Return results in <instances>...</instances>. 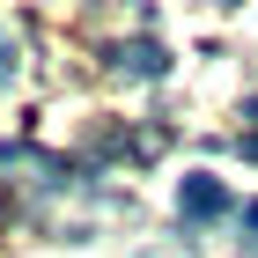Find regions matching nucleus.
<instances>
[{
    "label": "nucleus",
    "instance_id": "423d86ee",
    "mask_svg": "<svg viewBox=\"0 0 258 258\" xmlns=\"http://www.w3.org/2000/svg\"><path fill=\"white\" fill-rule=\"evenodd\" d=\"M243 258H258V243H251V251H243Z\"/></svg>",
    "mask_w": 258,
    "mask_h": 258
},
{
    "label": "nucleus",
    "instance_id": "39448f33",
    "mask_svg": "<svg viewBox=\"0 0 258 258\" xmlns=\"http://www.w3.org/2000/svg\"><path fill=\"white\" fill-rule=\"evenodd\" d=\"M236 221H243V229L258 236V199H243V207H236Z\"/></svg>",
    "mask_w": 258,
    "mask_h": 258
},
{
    "label": "nucleus",
    "instance_id": "20e7f679",
    "mask_svg": "<svg viewBox=\"0 0 258 258\" xmlns=\"http://www.w3.org/2000/svg\"><path fill=\"white\" fill-rule=\"evenodd\" d=\"M8 81H15V37L0 30V89H8Z\"/></svg>",
    "mask_w": 258,
    "mask_h": 258
},
{
    "label": "nucleus",
    "instance_id": "f257e3e1",
    "mask_svg": "<svg viewBox=\"0 0 258 258\" xmlns=\"http://www.w3.org/2000/svg\"><path fill=\"white\" fill-rule=\"evenodd\" d=\"M177 214L207 229V221L236 214V199H229V184H221V177H207V170H199V177H184V184H177Z\"/></svg>",
    "mask_w": 258,
    "mask_h": 258
},
{
    "label": "nucleus",
    "instance_id": "7ed1b4c3",
    "mask_svg": "<svg viewBox=\"0 0 258 258\" xmlns=\"http://www.w3.org/2000/svg\"><path fill=\"white\" fill-rule=\"evenodd\" d=\"M30 162H37V177L52 184V192H59V184H67V162H59V155H30Z\"/></svg>",
    "mask_w": 258,
    "mask_h": 258
},
{
    "label": "nucleus",
    "instance_id": "f03ea898",
    "mask_svg": "<svg viewBox=\"0 0 258 258\" xmlns=\"http://www.w3.org/2000/svg\"><path fill=\"white\" fill-rule=\"evenodd\" d=\"M111 67L133 74V81H162L170 74V52H162V37H125V44H111Z\"/></svg>",
    "mask_w": 258,
    "mask_h": 258
}]
</instances>
